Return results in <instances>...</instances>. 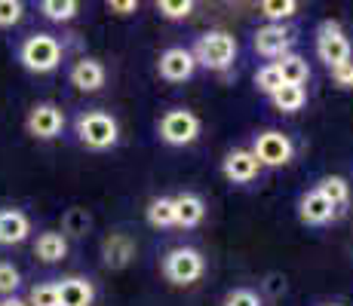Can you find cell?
Here are the masks:
<instances>
[{"instance_id":"obj_1","label":"cell","mask_w":353,"mask_h":306,"mask_svg":"<svg viewBox=\"0 0 353 306\" xmlns=\"http://www.w3.org/2000/svg\"><path fill=\"white\" fill-rule=\"evenodd\" d=\"M19 61L31 74H52L62 65V43L52 34H34L19 50Z\"/></svg>"},{"instance_id":"obj_2","label":"cell","mask_w":353,"mask_h":306,"mask_svg":"<svg viewBox=\"0 0 353 306\" xmlns=\"http://www.w3.org/2000/svg\"><path fill=\"white\" fill-rule=\"evenodd\" d=\"M194 61L209 71H225V67L234 65V56H236V40L225 31H209L196 40L194 46Z\"/></svg>"},{"instance_id":"obj_3","label":"cell","mask_w":353,"mask_h":306,"mask_svg":"<svg viewBox=\"0 0 353 306\" xmlns=\"http://www.w3.org/2000/svg\"><path fill=\"white\" fill-rule=\"evenodd\" d=\"M77 138L90 151H108L117 144V120L105 111H90L77 120Z\"/></svg>"},{"instance_id":"obj_4","label":"cell","mask_w":353,"mask_h":306,"mask_svg":"<svg viewBox=\"0 0 353 306\" xmlns=\"http://www.w3.org/2000/svg\"><path fill=\"white\" fill-rule=\"evenodd\" d=\"M206 270V261L196 248H172L163 257V273L172 285H194Z\"/></svg>"},{"instance_id":"obj_5","label":"cell","mask_w":353,"mask_h":306,"mask_svg":"<svg viewBox=\"0 0 353 306\" xmlns=\"http://www.w3.org/2000/svg\"><path fill=\"white\" fill-rule=\"evenodd\" d=\"M196 135H200V117H196V113L185 111V107L163 113V120H160V138L166 141V144L185 147V144H191V141H196Z\"/></svg>"},{"instance_id":"obj_6","label":"cell","mask_w":353,"mask_h":306,"mask_svg":"<svg viewBox=\"0 0 353 306\" xmlns=\"http://www.w3.org/2000/svg\"><path fill=\"white\" fill-rule=\"evenodd\" d=\"M292 153H295V147H292L289 135L276 132V129H268V132L255 135L252 156L258 160V166L280 168V166H286V162L292 160Z\"/></svg>"},{"instance_id":"obj_7","label":"cell","mask_w":353,"mask_h":306,"mask_svg":"<svg viewBox=\"0 0 353 306\" xmlns=\"http://www.w3.org/2000/svg\"><path fill=\"white\" fill-rule=\"evenodd\" d=\"M316 56H320L329 67L350 61V40L344 37L338 22H323L316 31Z\"/></svg>"},{"instance_id":"obj_8","label":"cell","mask_w":353,"mask_h":306,"mask_svg":"<svg viewBox=\"0 0 353 306\" xmlns=\"http://www.w3.org/2000/svg\"><path fill=\"white\" fill-rule=\"evenodd\" d=\"M25 129H28V135H34V138H40V141L56 138L65 129V111L59 105H52V101L34 105L28 120H25Z\"/></svg>"},{"instance_id":"obj_9","label":"cell","mask_w":353,"mask_h":306,"mask_svg":"<svg viewBox=\"0 0 353 306\" xmlns=\"http://www.w3.org/2000/svg\"><path fill=\"white\" fill-rule=\"evenodd\" d=\"M160 77L169 80V83H185V80L194 77L196 61L191 56V50H181V46H172L160 56Z\"/></svg>"},{"instance_id":"obj_10","label":"cell","mask_w":353,"mask_h":306,"mask_svg":"<svg viewBox=\"0 0 353 306\" xmlns=\"http://www.w3.org/2000/svg\"><path fill=\"white\" fill-rule=\"evenodd\" d=\"M289 43H292V37L283 25H264V28L255 31V50H258V56H264V58L289 56Z\"/></svg>"},{"instance_id":"obj_11","label":"cell","mask_w":353,"mask_h":306,"mask_svg":"<svg viewBox=\"0 0 353 306\" xmlns=\"http://www.w3.org/2000/svg\"><path fill=\"white\" fill-rule=\"evenodd\" d=\"M221 172H225V178L230 184H249V181H255V175L261 172V166H258V160L252 156V151H230L225 156Z\"/></svg>"},{"instance_id":"obj_12","label":"cell","mask_w":353,"mask_h":306,"mask_svg":"<svg viewBox=\"0 0 353 306\" xmlns=\"http://www.w3.org/2000/svg\"><path fill=\"white\" fill-rule=\"evenodd\" d=\"M59 288V306H92L96 300V288L90 278L80 276H68L62 282H56Z\"/></svg>"},{"instance_id":"obj_13","label":"cell","mask_w":353,"mask_h":306,"mask_svg":"<svg viewBox=\"0 0 353 306\" xmlns=\"http://www.w3.org/2000/svg\"><path fill=\"white\" fill-rule=\"evenodd\" d=\"M31 233V221L19 208H0V245H19Z\"/></svg>"},{"instance_id":"obj_14","label":"cell","mask_w":353,"mask_h":306,"mask_svg":"<svg viewBox=\"0 0 353 306\" xmlns=\"http://www.w3.org/2000/svg\"><path fill=\"white\" fill-rule=\"evenodd\" d=\"M298 215H301L304 223H310V227H323V223L332 221V215H335V206H332L329 199L320 193V190H310V193L301 196V206H298Z\"/></svg>"},{"instance_id":"obj_15","label":"cell","mask_w":353,"mask_h":306,"mask_svg":"<svg viewBox=\"0 0 353 306\" xmlns=\"http://www.w3.org/2000/svg\"><path fill=\"white\" fill-rule=\"evenodd\" d=\"M135 254V242L129 239L126 233H111L105 242H101V261L111 270H123Z\"/></svg>"},{"instance_id":"obj_16","label":"cell","mask_w":353,"mask_h":306,"mask_svg":"<svg viewBox=\"0 0 353 306\" xmlns=\"http://www.w3.org/2000/svg\"><path fill=\"white\" fill-rule=\"evenodd\" d=\"M71 83L77 86L80 92H99L105 86V67L96 58H80L77 65L71 67Z\"/></svg>"},{"instance_id":"obj_17","label":"cell","mask_w":353,"mask_h":306,"mask_svg":"<svg viewBox=\"0 0 353 306\" xmlns=\"http://www.w3.org/2000/svg\"><path fill=\"white\" fill-rule=\"evenodd\" d=\"M172 202H175V227H196L206 217V202L196 193H181Z\"/></svg>"},{"instance_id":"obj_18","label":"cell","mask_w":353,"mask_h":306,"mask_svg":"<svg viewBox=\"0 0 353 306\" xmlns=\"http://www.w3.org/2000/svg\"><path fill=\"white\" fill-rule=\"evenodd\" d=\"M34 254H37L43 263H59V261H65V254H68L65 236L56 233V230H46V233H40V236H37V245H34Z\"/></svg>"},{"instance_id":"obj_19","label":"cell","mask_w":353,"mask_h":306,"mask_svg":"<svg viewBox=\"0 0 353 306\" xmlns=\"http://www.w3.org/2000/svg\"><path fill=\"white\" fill-rule=\"evenodd\" d=\"M276 71H280L283 83H289V86H304L307 83V77H310L307 61H304L301 56H292V52L276 61Z\"/></svg>"},{"instance_id":"obj_20","label":"cell","mask_w":353,"mask_h":306,"mask_svg":"<svg viewBox=\"0 0 353 306\" xmlns=\"http://www.w3.org/2000/svg\"><path fill=\"white\" fill-rule=\"evenodd\" d=\"M270 101H274L276 111L295 113V111H301V107H304V101H307V92H304V86H289V83H283L280 89L270 95Z\"/></svg>"},{"instance_id":"obj_21","label":"cell","mask_w":353,"mask_h":306,"mask_svg":"<svg viewBox=\"0 0 353 306\" xmlns=\"http://www.w3.org/2000/svg\"><path fill=\"white\" fill-rule=\"evenodd\" d=\"M316 190H320V193H323L335 208H338V206H347V199H350V184L344 181V178H338V175H329V178H323Z\"/></svg>"},{"instance_id":"obj_22","label":"cell","mask_w":353,"mask_h":306,"mask_svg":"<svg viewBox=\"0 0 353 306\" xmlns=\"http://www.w3.org/2000/svg\"><path fill=\"white\" fill-rule=\"evenodd\" d=\"M148 223L151 227H175V202L169 196H160L148 206Z\"/></svg>"},{"instance_id":"obj_23","label":"cell","mask_w":353,"mask_h":306,"mask_svg":"<svg viewBox=\"0 0 353 306\" xmlns=\"http://www.w3.org/2000/svg\"><path fill=\"white\" fill-rule=\"evenodd\" d=\"M40 12H43L50 22H71V19L80 12V3L77 0H43V3H40Z\"/></svg>"},{"instance_id":"obj_24","label":"cell","mask_w":353,"mask_h":306,"mask_svg":"<svg viewBox=\"0 0 353 306\" xmlns=\"http://www.w3.org/2000/svg\"><path fill=\"white\" fill-rule=\"evenodd\" d=\"M90 223L92 221H90V215H86V208H68L65 217H62V230L68 236H83L86 230H90Z\"/></svg>"},{"instance_id":"obj_25","label":"cell","mask_w":353,"mask_h":306,"mask_svg":"<svg viewBox=\"0 0 353 306\" xmlns=\"http://www.w3.org/2000/svg\"><path fill=\"white\" fill-rule=\"evenodd\" d=\"M295 12H298L295 0H264V3H261V16L274 19V25L280 22V19H292Z\"/></svg>"},{"instance_id":"obj_26","label":"cell","mask_w":353,"mask_h":306,"mask_svg":"<svg viewBox=\"0 0 353 306\" xmlns=\"http://www.w3.org/2000/svg\"><path fill=\"white\" fill-rule=\"evenodd\" d=\"M28 306H59V288H56V282H50V285H34L31 288V294H28V300H25Z\"/></svg>"},{"instance_id":"obj_27","label":"cell","mask_w":353,"mask_h":306,"mask_svg":"<svg viewBox=\"0 0 353 306\" xmlns=\"http://www.w3.org/2000/svg\"><path fill=\"white\" fill-rule=\"evenodd\" d=\"M255 86L261 92H268V95H274L276 89L283 86V77H280V71H276V65H264L261 71L255 74Z\"/></svg>"},{"instance_id":"obj_28","label":"cell","mask_w":353,"mask_h":306,"mask_svg":"<svg viewBox=\"0 0 353 306\" xmlns=\"http://www.w3.org/2000/svg\"><path fill=\"white\" fill-rule=\"evenodd\" d=\"M19 285H22V276H19V270L12 267V263L0 261V297H12Z\"/></svg>"},{"instance_id":"obj_29","label":"cell","mask_w":353,"mask_h":306,"mask_svg":"<svg viewBox=\"0 0 353 306\" xmlns=\"http://www.w3.org/2000/svg\"><path fill=\"white\" fill-rule=\"evenodd\" d=\"M22 0H0V28H12L22 22Z\"/></svg>"},{"instance_id":"obj_30","label":"cell","mask_w":353,"mask_h":306,"mask_svg":"<svg viewBox=\"0 0 353 306\" xmlns=\"http://www.w3.org/2000/svg\"><path fill=\"white\" fill-rule=\"evenodd\" d=\"M157 10H160V16H166V19H188L194 12V3L191 0H160Z\"/></svg>"},{"instance_id":"obj_31","label":"cell","mask_w":353,"mask_h":306,"mask_svg":"<svg viewBox=\"0 0 353 306\" xmlns=\"http://www.w3.org/2000/svg\"><path fill=\"white\" fill-rule=\"evenodd\" d=\"M225 306H261V297L249 288H234L225 297Z\"/></svg>"},{"instance_id":"obj_32","label":"cell","mask_w":353,"mask_h":306,"mask_svg":"<svg viewBox=\"0 0 353 306\" xmlns=\"http://www.w3.org/2000/svg\"><path fill=\"white\" fill-rule=\"evenodd\" d=\"M329 71H332V80H335L341 89H353V61L335 65V67H329Z\"/></svg>"},{"instance_id":"obj_33","label":"cell","mask_w":353,"mask_h":306,"mask_svg":"<svg viewBox=\"0 0 353 306\" xmlns=\"http://www.w3.org/2000/svg\"><path fill=\"white\" fill-rule=\"evenodd\" d=\"M108 10L117 12V16H126V12H135V10H139V3H135V0H123V3L111 0V3H108Z\"/></svg>"},{"instance_id":"obj_34","label":"cell","mask_w":353,"mask_h":306,"mask_svg":"<svg viewBox=\"0 0 353 306\" xmlns=\"http://www.w3.org/2000/svg\"><path fill=\"white\" fill-rule=\"evenodd\" d=\"M0 306H28V303H25V300H19V297L12 294V297H3V300H0Z\"/></svg>"}]
</instances>
